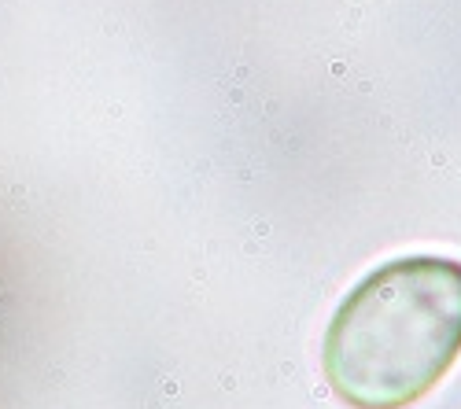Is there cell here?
Masks as SVG:
<instances>
[{"label":"cell","instance_id":"1","mask_svg":"<svg viewBox=\"0 0 461 409\" xmlns=\"http://www.w3.org/2000/svg\"><path fill=\"white\" fill-rule=\"evenodd\" d=\"M461 358V262L391 258L358 280L325 332V380L355 409H410Z\"/></svg>","mask_w":461,"mask_h":409}]
</instances>
